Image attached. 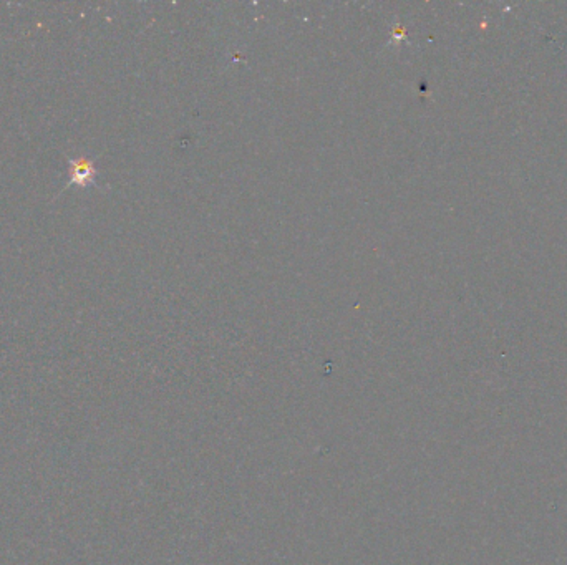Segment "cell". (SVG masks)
<instances>
[{
    "label": "cell",
    "instance_id": "obj_1",
    "mask_svg": "<svg viewBox=\"0 0 567 565\" xmlns=\"http://www.w3.org/2000/svg\"><path fill=\"white\" fill-rule=\"evenodd\" d=\"M68 166H70V181H68V186L75 184L80 186V188H85V186H88L90 183L92 184L95 183L97 168L90 160L87 158L70 160L68 161Z\"/></svg>",
    "mask_w": 567,
    "mask_h": 565
}]
</instances>
